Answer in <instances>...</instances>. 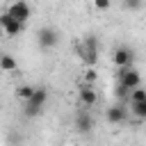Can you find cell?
I'll use <instances>...</instances> for the list:
<instances>
[{
  "label": "cell",
  "instance_id": "obj_2",
  "mask_svg": "<svg viewBox=\"0 0 146 146\" xmlns=\"http://www.w3.org/2000/svg\"><path fill=\"white\" fill-rule=\"evenodd\" d=\"M46 100H48V91H46L43 87H36V89H34V94H32V98L25 103L23 114H25V116H39V114L43 112Z\"/></svg>",
  "mask_w": 146,
  "mask_h": 146
},
{
  "label": "cell",
  "instance_id": "obj_15",
  "mask_svg": "<svg viewBox=\"0 0 146 146\" xmlns=\"http://www.w3.org/2000/svg\"><path fill=\"white\" fill-rule=\"evenodd\" d=\"M114 94H116V98H119V100H128V98H130V89H125L123 84H116Z\"/></svg>",
  "mask_w": 146,
  "mask_h": 146
},
{
  "label": "cell",
  "instance_id": "obj_14",
  "mask_svg": "<svg viewBox=\"0 0 146 146\" xmlns=\"http://www.w3.org/2000/svg\"><path fill=\"white\" fill-rule=\"evenodd\" d=\"M146 100V89H135V91H130V103H144Z\"/></svg>",
  "mask_w": 146,
  "mask_h": 146
},
{
  "label": "cell",
  "instance_id": "obj_3",
  "mask_svg": "<svg viewBox=\"0 0 146 146\" xmlns=\"http://www.w3.org/2000/svg\"><path fill=\"white\" fill-rule=\"evenodd\" d=\"M119 84H123V87L130 89V91L139 89V84H141L139 71H137L135 66H130V68H119Z\"/></svg>",
  "mask_w": 146,
  "mask_h": 146
},
{
  "label": "cell",
  "instance_id": "obj_17",
  "mask_svg": "<svg viewBox=\"0 0 146 146\" xmlns=\"http://www.w3.org/2000/svg\"><path fill=\"white\" fill-rule=\"evenodd\" d=\"M139 7H141L139 0H128V2H123V9H139Z\"/></svg>",
  "mask_w": 146,
  "mask_h": 146
},
{
  "label": "cell",
  "instance_id": "obj_1",
  "mask_svg": "<svg viewBox=\"0 0 146 146\" xmlns=\"http://www.w3.org/2000/svg\"><path fill=\"white\" fill-rule=\"evenodd\" d=\"M78 52H80L82 62H84L89 68H94V64L98 62V39H96L94 34L84 36V41L78 46Z\"/></svg>",
  "mask_w": 146,
  "mask_h": 146
},
{
  "label": "cell",
  "instance_id": "obj_7",
  "mask_svg": "<svg viewBox=\"0 0 146 146\" xmlns=\"http://www.w3.org/2000/svg\"><path fill=\"white\" fill-rule=\"evenodd\" d=\"M94 116H91V112H87V110H80L78 114H75V130L80 132V135H89L91 130H94Z\"/></svg>",
  "mask_w": 146,
  "mask_h": 146
},
{
  "label": "cell",
  "instance_id": "obj_9",
  "mask_svg": "<svg viewBox=\"0 0 146 146\" xmlns=\"http://www.w3.org/2000/svg\"><path fill=\"white\" fill-rule=\"evenodd\" d=\"M96 100H98V94H96L94 84H82V87H80V103H82L84 107H94Z\"/></svg>",
  "mask_w": 146,
  "mask_h": 146
},
{
  "label": "cell",
  "instance_id": "obj_12",
  "mask_svg": "<svg viewBox=\"0 0 146 146\" xmlns=\"http://www.w3.org/2000/svg\"><path fill=\"white\" fill-rule=\"evenodd\" d=\"M32 94H34V87H30V84H21V87H16V98H21L23 103H27V100L32 98Z\"/></svg>",
  "mask_w": 146,
  "mask_h": 146
},
{
  "label": "cell",
  "instance_id": "obj_4",
  "mask_svg": "<svg viewBox=\"0 0 146 146\" xmlns=\"http://www.w3.org/2000/svg\"><path fill=\"white\" fill-rule=\"evenodd\" d=\"M112 59H114V64H116L119 68H130L132 62H135V50H132L130 46H119V48L114 50Z\"/></svg>",
  "mask_w": 146,
  "mask_h": 146
},
{
  "label": "cell",
  "instance_id": "obj_18",
  "mask_svg": "<svg viewBox=\"0 0 146 146\" xmlns=\"http://www.w3.org/2000/svg\"><path fill=\"white\" fill-rule=\"evenodd\" d=\"M94 7H96V9H107V7H110V2H107V0H96V2H94Z\"/></svg>",
  "mask_w": 146,
  "mask_h": 146
},
{
  "label": "cell",
  "instance_id": "obj_16",
  "mask_svg": "<svg viewBox=\"0 0 146 146\" xmlns=\"http://www.w3.org/2000/svg\"><path fill=\"white\" fill-rule=\"evenodd\" d=\"M96 78H98V73H96L94 68H87V71H84V84H94Z\"/></svg>",
  "mask_w": 146,
  "mask_h": 146
},
{
  "label": "cell",
  "instance_id": "obj_5",
  "mask_svg": "<svg viewBox=\"0 0 146 146\" xmlns=\"http://www.w3.org/2000/svg\"><path fill=\"white\" fill-rule=\"evenodd\" d=\"M7 14H9L14 21H18V23H23V25H25V21L32 16V9H30V5H27V2L18 0V2H11V5H9Z\"/></svg>",
  "mask_w": 146,
  "mask_h": 146
},
{
  "label": "cell",
  "instance_id": "obj_10",
  "mask_svg": "<svg viewBox=\"0 0 146 146\" xmlns=\"http://www.w3.org/2000/svg\"><path fill=\"white\" fill-rule=\"evenodd\" d=\"M125 116H128V107H123V105H112V107L105 112V119H107L110 123H123Z\"/></svg>",
  "mask_w": 146,
  "mask_h": 146
},
{
  "label": "cell",
  "instance_id": "obj_6",
  "mask_svg": "<svg viewBox=\"0 0 146 146\" xmlns=\"http://www.w3.org/2000/svg\"><path fill=\"white\" fill-rule=\"evenodd\" d=\"M36 41H39V46L41 48H55L57 46V41H59V34H57V30L55 27H41L39 32H36Z\"/></svg>",
  "mask_w": 146,
  "mask_h": 146
},
{
  "label": "cell",
  "instance_id": "obj_8",
  "mask_svg": "<svg viewBox=\"0 0 146 146\" xmlns=\"http://www.w3.org/2000/svg\"><path fill=\"white\" fill-rule=\"evenodd\" d=\"M0 27H2V32H5L7 36H18V34L23 32V23L14 21L7 11H5V14H0Z\"/></svg>",
  "mask_w": 146,
  "mask_h": 146
},
{
  "label": "cell",
  "instance_id": "obj_13",
  "mask_svg": "<svg viewBox=\"0 0 146 146\" xmlns=\"http://www.w3.org/2000/svg\"><path fill=\"white\" fill-rule=\"evenodd\" d=\"M130 112H132L137 119L146 121V100H144V103H130Z\"/></svg>",
  "mask_w": 146,
  "mask_h": 146
},
{
  "label": "cell",
  "instance_id": "obj_19",
  "mask_svg": "<svg viewBox=\"0 0 146 146\" xmlns=\"http://www.w3.org/2000/svg\"><path fill=\"white\" fill-rule=\"evenodd\" d=\"M0 30H2V27H0Z\"/></svg>",
  "mask_w": 146,
  "mask_h": 146
},
{
  "label": "cell",
  "instance_id": "obj_11",
  "mask_svg": "<svg viewBox=\"0 0 146 146\" xmlns=\"http://www.w3.org/2000/svg\"><path fill=\"white\" fill-rule=\"evenodd\" d=\"M18 68V64H16V59L11 57V55H0V71H16Z\"/></svg>",
  "mask_w": 146,
  "mask_h": 146
}]
</instances>
